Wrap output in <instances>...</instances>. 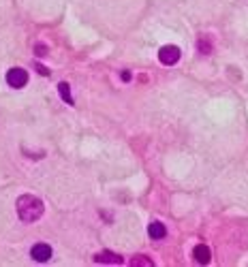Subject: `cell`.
<instances>
[{
    "instance_id": "5b68a950",
    "label": "cell",
    "mask_w": 248,
    "mask_h": 267,
    "mask_svg": "<svg viewBox=\"0 0 248 267\" xmlns=\"http://www.w3.org/2000/svg\"><path fill=\"white\" fill-rule=\"evenodd\" d=\"M193 257L197 263H201V265H208L210 263V259H212V252H210V246H205V244H199V246H195V250H193Z\"/></svg>"
},
{
    "instance_id": "30bf717a",
    "label": "cell",
    "mask_w": 248,
    "mask_h": 267,
    "mask_svg": "<svg viewBox=\"0 0 248 267\" xmlns=\"http://www.w3.org/2000/svg\"><path fill=\"white\" fill-rule=\"evenodd\" d=\"M131 265H133V267H141V265H144V267H152L154 263H152V259H148V257H141V254H137V257H133V259H131Z\"/></svg>"
},
{
    "instance_id": "3957f363",
    "label": "cell",
    "mask_w": 248,
    "mask_h": 267,
    "mask_svg": "<svg viewBox=\"0 0 248 267\" xmlns=\"http://www.w3.org/2000/svg\"><path fill=\"white\" fill-rule=\"evenodd\" d=\"M7 84L11 88H24L28 84V73L24 69L20 67H15V69H9V73H7Z\"/></svg>"
},
{
    "instance_id": "9c48e42d",
    "label": "cell",
    "mask_w": 248,
    "mask_h": 267,
    "mask_svg": "<svg viewBox=\"0 0 248 267\" xmlns=\"http://www.w3.org/2000/svg\"><path fill=\"white\" fill-rule=\"evenodd\" d=\"M197 47H199V51L203 53V56H208V53L212 51V41L208 37H199L197 41Z\"/></svg>"
},
{
    "instance_id": "8fae6325",
    "label": "cell",
    "mask_w": 248,
    "mask_h": 267,
    "mask_svg": "<svg viewBox=\"0 0 248 267\" xmlns=\"http://www.w3.org/2000/svg\"><path fill=\"white\" fill-rule=\"evenodd\" d=\"M34 53H37V56H45V53H47V47H45V45H37V47H34Z\"/></svg>"
},
{
    "instance_id": "8992f818",
    "label": "cell",
    "mask_w": 248,
    "mask_h": 267,
    "mask_svg": "<svg viewBox=\"0 0 248 267\" xmlns=\"http://www.w3.org/2000/svg\"><path fill=\"white\" fill-rule=\"evenodd\" d=\"M94 261H97V263H111V265H122V263H124V259L120 257V254L109 252V250L99 252L97 257H94Z\"/></svg>"
},
{
    "instance_id": "7c38bea8",
    "label": "cell",
    "mask_w": 248,
    "mask_h": 267,
    "mask_svg": "<svg viewBox=\"0 0 248 267\" xmlns=\"http://www.w3.org/2000/svg\"><path fill=\"white\" fill-rule=\"evenodd\" d=\"M34 67H37V71H39V73H43V75H50V71H47V69L43 67V64H39V62H37V64H34Z\"/></svg>"
},
{
    "instance_id": "52a82bcc",
    "label": "cell",
    "mask_w": 248,
    "mask_h": 267,
    "mask_svg": "<svg viewBox=\"0 0 248 267\" xmlns=\"http://www.w3.org/2000/svg\"><path fill=\"white\" fill-rule=\"evenodd\" d=\"M148 233H150L152 240H163V237L167 235V229H165L163 222H152L150 227H148Z\"/></svg>"
},
{
    "instance_id": "ba28073f",
    "label": "cell",
    "mask_w": 248,
    "mask_h": 267,
    "mask_svg": "<svg viewBox=\"0 0 248 267\" xmlns=\"http://www.w3.org/2000/svg\"><path fill=\"white\" fill-rule=\"evenodd\" d=\"M58 90H60V97L64 103H69V105H73V97H71V88L67 81H62V84H58Z\"/></svg>"
},
{
    "instance_id": "277c9868",
    "label": "cell",
    "mask_w": 248,
    "mask_h": 267,
    "mask_svg": "<svg viewBox=\"0 0 248 267\" xmlns=\"http://www.w3.org/2000/svg\"><path fill=\"white\" fill-rule=\"evenodd\" d=\"M30 257L39 263H45V261L51 259V246L50 244H34L30 250Z\"/></svg>"
},
{
    "instance_id": "6da1fadb",
    "label": "cell",
    "mask_w": 248,
    "mask_h": 267,
    "mask_svg": "<svg viewBox=\"0 0 248 267\" xmlns=\"http://www.w3.org/2000/svg\"><path fill=\"white\" fill-rule=\"evenodd\" d=\"M15 207H17V216H20V220H24V222H37L45 212L43 201L39 197H34V194H22V197L17 199Z\"/></svg>"
},
{
    "instance_id": "7a4b0ae2",
    "label": "cell",
    "mask_w": 248,
    "mask_h": 267,
    "mask_svg": "<svg viewBox=\"0 0 248 267\" xmlns=\"http://www.w3.org/2000/svg\"><path fill=\"white\" fill-rule=\"evenodd\" d=\"M158 60H161L165 67H174V64L180 60V49L175 45H165L158 49Z\"/></svg>"
},
{
    "instance_id": "4fadbf2b",
    "label": "cell",
    "mask_w": 248,
    "mask_h": 267,
    "mask_svg": "<svg viewBox=\"0 0 248 267\" xmlns=\"http://www.w3.org/2000/svg\"><path fill=\"white\" fill-rule=\"evenodd\" d=\"M122 81H131V73H128V71H122Z\"/></svg>"
}]
</instances>
